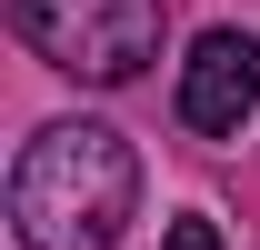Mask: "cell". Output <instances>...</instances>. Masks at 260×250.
I'll list each match as a JSON object with an SVG mask.
<instances>
[{
    "label": "cell",
    "mask_w": 260,
    "mask_h": 250,
    "mask_svg": "<svg viewBox=\"0 0 260 250\" xmlns=\"http://www.w3.org/2000/svg\"><path fill=\"white\" fill-rule=\"evenodd\" d=\"M140 220V150L110 120H40L10 160V230L20 250H120Z\"/></svg>",
    "instance_id": "1"
},
{
    "label": "cell",
    "mask_w": 260,
    "mask_h": 250,
    "mask_svg": "<svg viewBox=\"0 0 260 250\" xmlns=\"http://www.w3.org/2000/svg\"><path fill=\"white\" fill-rule=\"evenodd\" d=\"M10 30L40 70L120 90L160 60V0H10Z\"/></svg>",
    "instance_id": "2"
},
{
    "label": "cell",
    "mask_w": 260,
    "mask_h": 250,
    "mask_svg": "<svg viewBox=\"0 0 260 250\" xmlns=\"http://www.w3.org/2000/svg\"><path fill=\"white\" fill-rule=\"evenodd\" d=\"M260 110V30H200L190 60H180V130L200 140H240Z\"/></svg>",
    "instance_id": "3"
},
{
    "label": "cell",
    "mask_w": 260,
    "mask_h": 250,
    "mask_svg": "<svg viewBox=\"0 0 260 250\" xmlns=\"http://www.w3.org/2000/svg\"><path fill=\"white\" fill-rule=\"evenodd\" d=\"M160 250H220V220H210V210H180L160 230Z\"/></svg>",
    "instance_id": "4"
}]
</instances>
